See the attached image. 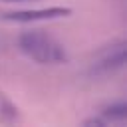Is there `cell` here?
Wrapping results in <instances>:
<instances>
[{"instance_id": "obj_1", "label": "cell", "mask_w": 127, "mask_h": 127, "mask_svg": "<svg viewBox=\"0 0 127 127\" xmlns=\"http://www.w3.org/2000/svg\"><path fill=\"white\" fill-rule=\"evenodd\" d=\"M18 48L30 60L42 65H60L69 60L67 50L44 30H26L18 36Z\"/></svg>"}, {"instance_id": "obj_2", "label": "cell", "mask_w": 127, "mask_h": 127, "mask_svg": "<svg viewBox=\"0 0 127 127\" xmlns=\"http://www.w3.org/2000/svg\"><path fill=\"white\" fill-rule=\"evenodd\" d=\"M125 60H127V44H125V40H119L97 54L89 71L95 75H107V73H113L117 69H123Z\"/></svg>"}, {"instance_id": "obj_3", "label": "cell", "mask_w": 127, "mask_h": 127, "mask_svg": "<svg viewBox=\"0 0 127 127\" xmlns=\"http://www.w3.org/2000/svg\"><path fill=\"white\" fill-rule=\"evenodd\" d=\"M71 10L69 8H62V6H52V8H38V10H14V12H4L0 14L2 20L6 22H40V20H58V18H65L69 16Z\"/></svg>"}, {"instance_id": "obj_4", "label": "cell", "mask_w": 127, "mask_h": 127, "mask_svg": "<svg viewBox=\"0 0 127 127\" xmlns=\"http://www.w3.org/2000/svg\"><path fill=\"white\" fill-rule=\"evenodd\" d=\"M99 115L107 123H111V121H125L127 119V103L125 101H113V103L101 107Z\"/></svg>"}, {"instance_id": "obj_5", "label": "cell", "mask_w": 127, "mask_h": 127, "mask_svg": "<svg viewBox=\"0 0 127 127\" xmlns=\"http://www.w3.org/2000/svg\"><path fill=\"white\" fill-rule=\"evenodd\" d=\"M16 117H18V109H16L6 97L0 95V121H4V123H12Z\"/></svg>"}, {"instance_id": "obj_6", "label": "cell", "mask_w": 127, "mask_h": 127, "mask_svg": "<svg viewBox=\"0 0 127 127\" xmlns=\"http://www.w3.org/2000/svg\"><path fill=\"white\" fill-rule=\"evenodd\" d=\"M83 123H85V125H107V121H105L101 115H99V117H91V119H85Z\"/></svg>"}, {"instance_id": "obj_7", "label": "cell", "mask_w": 127, "mask_h": 127, "mask_svg": "<svg viewBox=\"0 0 127 127\" xmlns=\"http://www.w3.org/2000/svg\"><path fill=\"white\" fill-rule=\"evenodd\" d=\"M4 2H28V0H4Z\"/></svg>"}]
</instances>
